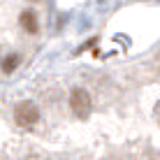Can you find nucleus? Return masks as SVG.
I'll list each match as a JSON object with an SVG mask.
<instances>
[{
	"mask_svg": "<svg viewBox=\"0 0 160 160\" xmlns=\"http://www.w3.org/2000/svg\"><path fill=\"white\" fill-rule=\"evenodd\" d=\"M70 109H72V114L77 118L86 121L88 116H91V112H93L91 93H88L86 88H74V91L70 93Z\"/></svg>",
	"mask_w": 160,
	"mask_h": 160,
	"instance_id": "1",
	"label": "nucleus"
},
{
	"mask_svg": "<svg viewBox=\"0 0 160 160\" xmlns=\"http://www.w3.org/2000/svg\"><path fill=\"white\" fill-rule=\"evenodd\" d=\"M40 107H37L32 100H23L14 107V121L21 125V128H32L40 121Z\"/></svg>",
	"mask_w": 160,
	"mask_h": 160,
	"instance_id": "2",
	"label": "nucleus"
},
{
	"mask_svg": "<svg viewBox=\"0 0 160 160\" xmlns=\"http://www.w3.org/2000/svg\"><path fill=\"white\" fill-rule=\"evenodd\" d=\"M19 23L21 28L26 32H30V35H37V30H40V23H37V14L32 12V9H23L19 16Z\"/></svg>",
	"mask_w": 160,
	"mask_h": 160,
	"instance_id": "3",
	"label": "nucleus"
},
{
	"mask_svg": "<svg viewBox=\"0 0 160 160\" xmlns=\"http://www.w3.org/2000/svg\"><path fill=\"white\" fill-rule=\"evenodd\" d=\"M19 63H21V56H19V53H9V56L2 58V63H0V70H2L5 74H12L14 70L19 68Z\"/></svg>",
	"mask_w": 160,
	"mask_h": 160,
	"instance_id": "4",
	"label": "nucleus"
},
{
	"mask_svg": "<svg viewBox=\"0 0 160 160\" xmlns=\"http://www.w3.org/2000/svg\"><path fill=\"white\" fill-rule=\"evenodd\" d=\"M0 63H2V60H0Z\"/></svg>",
	"mask_w": 160,
	"mask_h": 160,
	"instance_id": "5",
	"label": "nucleus"
}]
</instances>
